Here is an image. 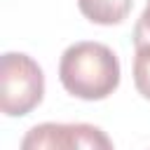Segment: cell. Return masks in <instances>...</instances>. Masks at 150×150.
I'll return each mask as SVG.
<instances>
[{"label":"cell","instance_id":"obj_2","mask_svg":"<svg viewBox=\"0 0 150 150\" xmlns=\"http://www.w3.org/2000/svg\"><path fill=\"white\" fill-rule=\"evenodd\" d=\"M45 75L35 59L23 52H5L0 59V108L9 117L28 115L40 105Z\"/></svg>","mask_w":150,"mask_h":150},{"label":"cell","instance_id":"obj_6","mask_svg":"<svg viewBox=\"0 0 150 150\" xmlns=\"http://www.w3.org/2000/svg\"><path fill=\"white\" fill-rule=\"evenodd\" d=\"M134 84L141 96L150 98V45L138 47L134 56Z\"/></svg>","mask_w":150,"mask_h":150},{"label":"cell","instance_id":"obj_5","mask_svg":"<svg viewBox=\"0 0 150 150\" xmlns=\"http://www.w3.org/2000/svg\"><path fill=\"white\" fill-rule=\"evenodd\" d=\"M75 129H77V150H115L112 141L103 129L87 122H77Z\"/></svg>","mask_w":150,"mask_h":150},{"label":"cell","instance_id":"obj_7","mask_svg":"<svg viewBox=\"0 0 150 150\" xmlns=\"http://www.w3.org/2000/svg\"><path fill=\"white\" fill-rule=\"evenodd\" d=\"M134 45H136V49L150 45V0H148V5H145L143 14L138 16L136 26H134Z\"/></svg>","mask_w":150,"mask_h":150},{"label":"cell","instance_id":"obj_4","mask_svg":"<svg viewBox=\"0 0 150 150\" xmlns=\"http://www.w3.org/2000/svg\"><path fill=\"white\" fill-rule=\"evenodd\" d=\"M134 0H77L80 12L98 26H115L122 23L131 12Z\"/></svg>","mask_w":150,"mask_h":150},{"label":"cell","instance_id":"obj_3","mask_svg":"<svg viewBox=\"0 0 150 150\" xmlns=\"http://www.w3.org/2000/svg\"><path fill=\"white\" fill-rule=\"evenodd\" d=\"M19 150H77L75 124L42 122L26 131Z\"/></svg>","mask_w":150,"mask_h":150},{"label":"cell","instance_id":"obj_1","mask_svg":"<svg viewBox=\"0 0 150 150\" xmlns=\"http://www.w3.org/2000/svg\"><path fill=\"white\" fill-rule=\"evenodd\" d=\"M59 80L63 89L84 101L108 98L120 84V59L101 42H75L59 61Z\"/></svg>","mask_w":150,"mask_h":150}]
</instances>
